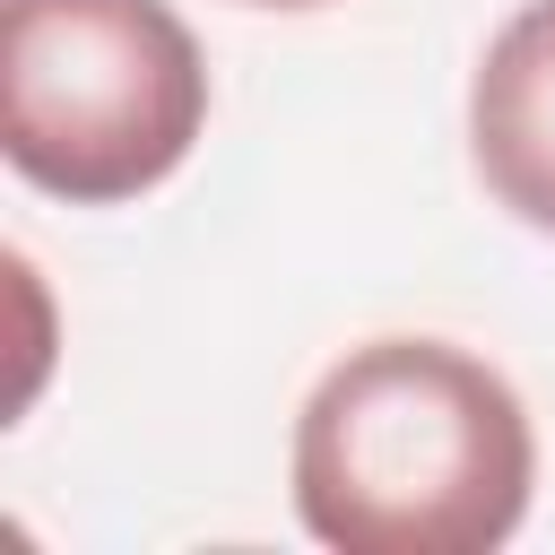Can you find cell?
Segmentation results:
<instances>
[{
  "label": "cell",
  "mask_w": 555,
  "mask_h": 555,
  "mask_svg": "<svg viewBox=\"0 0 555 555\" xmlns=\"http://www.w3.org/2000/svg\"><path fill=\"white\" fill-rule=\"evenodd\" d=\"M538 434L451 338L347 347L295 416V512L338 555H486L520 529Z\"/></svg>",
  "instance_id": "1"
},
{
  "label": "cell",
  "mask_w": 555,
  "mask_h": 555,
  "mask_svg": "<svg viewBox=\"0 0 555 555\" xmlns=\"http://www.w3.org/2000/svg\"><path fill=\"white\" fill-rule=\"evenodd\" d=\"M208 121V61L165 0H0V147L69 199L156 191Z\"/></svg>",
  "instance_id": "2"
},
{
  "label": "cell",
  "mask_w": 555,
  "mask_h": 555,
  "mask_svg": "<svg viewBox=\"0 0 555 555\" xmlns=\"http://www.w3.org/2000/svg\"><path fill=\"white\" fill-rule=\"evenodd\" d=\"M468 156L494 208L555 234V0H520L468 78Z\"/></svg>",
  "instance_id": "3"
},
{
  "label": "cell",
  "mask_w": 555,
  "mask_h": 555,
  "mask_svg": "<svg viewBox=\"0 0 555 555\" xmlns=\"http://www.w3.org/2000/svg\"><path fill=\"white\" fill-rule=\"evenodd\" d=\"M251 9H321V0H251Z\"/></svg>",
  "instance_id": "4"
}]
</instances>
